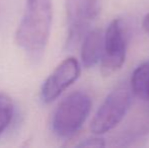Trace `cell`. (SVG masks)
I'll return each instance as SVG.
<instances>
[{
	"mask_svg": "<svg viewBox=\"0 0 149 148\" xmlns=\"http://www.w3.org/2000/svg\"><path fill=\"white\" fill-rule=\"evenodd\" d=\"M52 22V0H26L14 40L29 59L38 61L43 57L50 38Z\"/></svg>",
	"mask_w": 149,
	"mask_h": 148,
	"instance_id": "cell-1",
	"label": "cell"
},
{
	"mask_svg": "<svg viewBox=\"0 0 149 148\" xmlns=\"http://www.w3.org/2000/svg\"><path fill=\"white\" fill-rule=\"evenodd\" d=\"M91 99L83 91H74L57 106L52 118V130L61 138L74 136L82 127L91 110Z\"/></svg>",
	"mask_w": 149,
	"mask_h": 148,
	"instance_id": "cell-2",
	"label": "cell"
},
{
	"mask_svg": "<svg viewBox=\"0 0 149 148\" xmlns=\"http://www.w3.org/2000/svg\"><path fill=\"white\" fill-rule=\"evenodd\" d=\"M132 89L127 84H120L106 97L90 123V131L102 135L113 130L126 116L132 103Z\"/></svg>",
	"mask_w": 149,
	"mask_h": 148,
	"instance_id": "cell-3",
	"label": "cell"
},
{
	"mask_svg": "<svg viewBox=\"0 0 149 148\" xmlns=\"http://www.w3.org/2000/svg\"><path fill=\"white\" fill-rule=\"evenodd\" d=\"M100 13L98 0H66L68 33L65 49H74L88 33L89 26Z\"/></svg>",
	"mask_w": 149,
	"mask_h": 148,
	"instance_id": "cell-4",
	"label": "cell"
},
{
	"mask_svg": "<svg viewBox=\"0 0 149 148\" xmlns=\"http://www.w3.org/2000/svg\"><path fill=\"white\" fill-rule=\"evenodd\" d=\"M127 41L121 19H114L107 28L104 37V54L100 60V72L104 77L120 70L125 63Z\"/></svg>",
	"mask_w": 149,
	"mask_h": 148,
	"instance_id": "cell-5",
	"label": "cell"
},
{
	"mask_svg": "<svg viewBox=\"0 0 149 148\" xmlns=\"http://www.w3.org/2000/svg\"><path fill=\"white\" fill-rule=\"evenodd\" d=\"M80 75V64L76 58L68 57L53 70L41 87L40 97L43 103L50 104L72 85Z\"/></svg>",
	"mask_w": 149,
	"mask_h": 148,
	"instance_id": "cell-6",
	"label": "cell"
},
{
	"mask_svg": "<svg viewBox=\"0 0 149 148\" xmlns=\"http://www.w3.org/2000/svg\"><path fill=\"white\" fill-rule=\"evenodd\" d=\"M104 34L98 28L92 30L85 35L81 44L80 57L85 68L93 67L102 60L104 54Z\"/></svg>",
	"mask_w": 149,
	"mask_h": 148,
	"instance_id": "cell-7",
	"label": "cell"
},
{
	"mask_svg": "<svg viewBox=\"0 0 149 148\" xmlns=\"http://www.w3.org/2000/svg\"><path fill=\"white\" fill-rule=\"evenodd\" d=\"M130 86L138 97L149 99V61L142 63L134 70Z\"/></svg>",
	"mask_w": 149,
	"mask_h": 148,
	"instance_id": "cell-8",
	"label": "cell"
},
{
	"mask_svg": "<svg viewBox=\"0 0 149 148\" xmlns=\"http://www.w3.org/2000/svg\"><path fill=\"white\" fill-rule=\"evenodd\" d=\"M14 116V104L5 92H0V136L8 128Z\"/></svg>",
	"mask_w": 149,
	"mask_h": 148,
	"instance_id": "cell-9",
	"label": "cell"
},
{
	"mask_svg": "<svg viewBox=\"0 0 149 148\" xmlns=\"http://www.w3.org/2000/svg\"><path fill=\"white\" fill-rule=\"evenodd\" d=\"M78 147H104L106 143H104V138L100 137H91V138H87L82 140L80 143L77 144Z\"/></svg>",
	"mask_w": 149,
	"mask_h": 148,
	"instance_id": "cell-10",
	"label": "cell"
},
{
	"mask_svg": "<svg viewBox=\"0 0 149 148\" xmlns=\"http://www.w3.org/2000/svg\"><path fill=\"white\" fill-rule=\"evenodd\" d=\"M142 26H143L144 31L149 35V13L146 14L145 17L143 18V22H142Z\"/></svg>",
	"mask_w": 149,
	"mask_h": 148,
	"instance_id": "cell-11",
	"label": "cell"
}]
</instances>
